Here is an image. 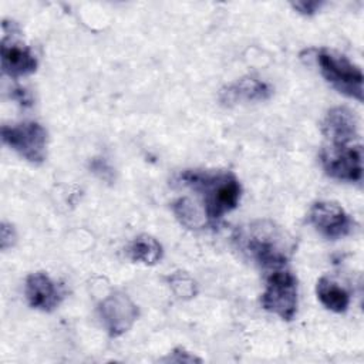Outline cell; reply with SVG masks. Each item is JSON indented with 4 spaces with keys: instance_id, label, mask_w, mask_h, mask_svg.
Here are the masks:
<instances>
[{
    "instance_id": "obj_1",
    "label": "cell",
    "mask_w": 364,
    "mask_h": 364,
    "mask_svg": "<svg viewBox=\"0 0 364 364\" xmlns=\"http://www.w3.org/2000/svg\"><path fill=\"white\" fill-rule=\"evenodd\" d=\"M179 179L185 186L200 195L209 222L220 220L240 202L242 185L236 175L229 171L186 169L179 175Z\"/></svg>"
},
{
    "instance_id": "obj_2",
    "label": "cell",
    "mask_w": 364,
    "mask_h": 364,
    "mask_svg": "<svg viewBox=\"0 0 364 364\" xmlns=\"http://www.w3.org/2000/svg\"><path fill=\"white\" fill-rule=\"evenodd\" d=\"M237 247L264 269H280L293 252L291 239L270 220H256L236 230Z\"/></svg>"
},
{
    "instance_id": "obj_3",
    "label": "cell",
    "mask_w": 364,
    "mask_h": 364,
    "mask_svg": "<svg viewBox=\"0 0 364 364\" xmlns=\"http://www.w3.org/2000/svg\"><path fill=\"white\" fill-rule=\"evenodd\" d=\"M316 61L318 64L320 73L324 80L331 84L340 94L363 101V73L358 65L350 61L346 55L328 50L318 48L316 50Z\"/></svg>"
},
{
    "instance_id": "obj_4",
    "label": "cell",
    "mask_w": 364,
    "mask_h": 364,
    "mask_svg": "<svg viewBox=\"0 0 364 364\" xmlns=\"http://www.w3.org/2000/svg\"><path fill=\"white\" fill-rule=\"evenodd\" d=\"M260 303L266 311L279 316L282 320H293L299 304L297 279L294 274L289 270L274 269L266 279Z\"/></svg>"
},
{
    "instance_id": "obj_5",
    "label": "cell",
    "mask_w": 364,
    "mask_h": 364,
    "mask_svg": "<svg viewBox=\"0 0 364 364\" xmlns=\"http://www.w3.org/2000/svg\"><path fill=\"white\" fill-rule=\"evenodd\" d=\"M1 139L30 164L40 165L47 158V129L36 121L1 127Z\"/></svg>"
},
{
    "instance_id": "obj_6",
    "label": "cell",
    "mask_w": 364,
    "mask_h": 364,
    "mask_svg": "<svg viewBox=\"0 0 364 364\" xmlns=\"http://www.w3.org/2000/svg\"><path fill=\"white\" fill-rule=\"evenodd\" d=\"M321 165L333 179L344 182H361L363 148L360 144L328 145L320 154Z\"/></svg>"
},
{
    "instance_id": "obj_7",
    "label": "cell",
    "mask_w": 364,
    "mask_h": 364,
    "mask_svg": "<svg viewBox=\"0 0 364 364\" xmlns=\"http://www.w3.org/2000/svg\"><path fill=\"white\" fill-rule=\"evenodd\" d=\"M98 316L105 331L111 337H119L134 326L139 310L125 293L117 291L100 303Z\"/></svg>"
},
{
    "instance_id": "obj_8",
    "label": "cell",
    "mask_w": 364,
    "mask_h": 364,
    "mask_svg": "<svg viewBox=\"0 0 364 364\" xmlns=\"http://www.w3.org/2000/svg\"><path fill=\"white\" fill-rule=\"evenodd\" d=\"M309 222L324 237L336 240L354 230V220L341 205L331 200H318L309 210Z\"/></svg>"
},
{
    "instance_id": "obj_9",
    "label": "cell",
    "mask_w": 364,
    "mask_h": 364,
    "mask_svg": "<svg viewBox=\"0 0 364 364\" xmlns=\"http://www.w3.org/2000/svg\"><path fill=\"white\" fill-rule=\"evenodd\" d=\"M24 293L28 304L44 313L55 310L64 297L63 289L46 272L30 273L26 277Z\"/></svg>"
},
{
    "instance_id": "obj_10",
    "label": "cell",
    "mask_w": 364,
    "mask_h": 364,
    "mask_svg": "<svg viewBox=\"0 0 364 364\" xmlns=\"http://www.w3.org/2000/svg\"><path fill=\"white\" fill-rule=\"evenodd\" d=\"M321 132L330 145H348L358 136V121L347 107H334L321 121Z\"/></svg>"
},
{
    "instance_id": "obj_11",
    "label": "cell",
    "mask_w": 364,
    "mask_h": 364,
    "mask_svg": "<svg viewBox=\"0 0 364 364\" xmlns=\"http://www.w3.org/2000/svg\"><path fill=\"white\" fill-rule=\"evenodd\" d=\"M1 71L10 78H20L36 73L38 61L27 46L14 41L13 38L3 37L0 47Z\"/></svg>"
},
{
    "instance_id": "obj_12",
    "label": "cell",
    "mask_w": 364,
    "mask_h": 364,
    "mask_svg": "<svg viewBox=\"0 0 364 364\" xmlns=\"http://www.w3.org/2000/svg\"><path fill=\"white\" fill-rule=\"evenodd\" d=\"M272 94L273 88L270 84L260 78L247 75L222 88L219 92V101L223 105L230 107L243 101H264L269 100Z\"/></svg>"
},
{
    "instance_id": "obj_13",
    "label": "cell",
    "mask_w": 364,
    "mask_h": 364,
    "mask_svg": "<svg viewBox=\"0 0 364 364\" xmlns=\"http://www.w3.org/2000/svg\"><path fill=\"white\" fill-rule=\"evenodd\" d=\"M316 294L320 303L330 311L344 313L350 306V294L347 290L328 277H320L317 280Z\"/></svg>"
},
{
    "instance_id": "obj_14",
    "label": "cell",
    "mask_w": 364,
    "mask_h": 364,
    "mask_svg": "<svg viewBox=\"0 0 364 364\" xmlns=\"http://www.w3.org/2000/svg\"><path fill=\"white\" fill-rule=\"evenodd\" d=\"M127 253L132 262L152 266L162 259L164 249L162 245L154 236L139 235L129 243Z\"/></svg>"
},
{
    "instance_id": "obj_15",
    "label": "cell",
    "mask_w": 364,
    "mask_h": 364,
    "mask_svg": "<svg viewBox=\"0 0 364 364\" xmlns=\"http://www.w3.org/2000/svg\"><path fill=\"white\" fill-rule=\"evenodd\" d=\"M168 283L173 294L181 300H191L198 294V284L186 272H173L168 277Z\"/></svg>"
},
{
    "instance_id": "obj_16",
    "label": "cell",
    "mask_w": 364,
    "mask_h": 364,
    "mask_svg": "<svg viewBox=\"0 0 364 364\" xmlns=\"http://www.w3.org/2000/svg\"><path fill=\"white\" fill-rule=\"evenodd\" d=\"M173 212L176 215V218L181 220V223H183L188 228H196L198 226V216L195 213V209L192 208V203L186 199H178L176 202H173Z\"/></svg>"
},
{
    "instance_id": "obj_17",
    "label": "cell",
    "mask_w": 364,
    "mask_h": 364,
    "mask_svg": "<svg viewBox=\"0 0 364 364\" xmlns=\"http://www.w3.org/2000/svg\"><path fill=\"white\" fill-rule=\"evenodd\" d=\"M162 361H166V363H169V361L171 363H202V360L199 357L186 351L182 347L173 348L172 353L168 357H165Z\"/></svg>"
},
{
    "instance_id": "obj_18",
    "label": "cell",
    "mask_w": 364,
    "mask_h": 364,
    "mask_svg": "<svg viewBox=\"0 0 364 364\" xmlns=\"http://www.w3.org/2000/svg\"><path fill=\"white\" fill-rule=\"evenodd\" d=\"M290 4L297 13H300L303 16H313L321 9V6L324 3L317 1V0H300V1H291Z\"/></svg>"
},
{
    "instance_id": "obj_19",
    "label": "cell",
    "mask_w": 364,
    "mask_h": 364,
    "mask_svg": "<svg viewBox=\"0 0 364 364\" xmlns=\"http://www.w3.org/2000/svg\"><path fill=\"white\" fill-rule=\"evenodd\" d=\"M16 230L13 228L11 223H7V222H3L1 223V228H0V247L1 250H6L9 247H11L16 242Z\"/></svg>"
},
{
    "instance_id": "obj_20",
    "label": "cell",
    "mask_w": 364,
    "mask_h": 364,
    "mask_svg": "<svg viewBox=\"0 0 364 364\" xmlns=\"http://www.w3.org/2000/svg\"><path fill=\"white\" fill-rule=\"evenodd\" d=\"M14 98H17L21 104H26V105L31 104V100H30L28 94L24 90H16L14 91Z\"/></svg>"
}]
</instances>
